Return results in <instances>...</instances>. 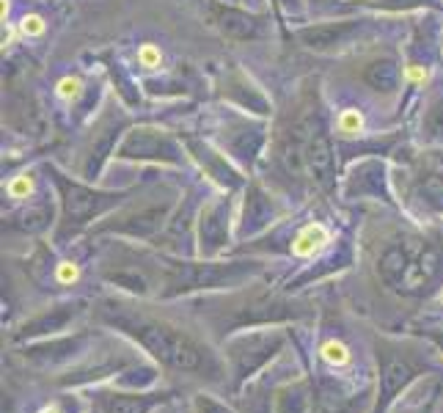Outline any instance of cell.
<instances>
[{
	"label": "cell",
	"mask_w": 443,
	"mask_h": 413,
	"mask_svg": "<svg viewBox=\"0 0 443 413\" xmlns=\"http://www.w3.org/2000/svg\"><path fill=\"white\" fill-rule=\"evenodd\" d=\"M396 17L383 14H344V17H325L314 20L309 25H295L289 36L309 53L317 56H347V53H364L375 45H380V33L394 31Z\"/></svg>",
	"instance_id": "6da1fadb"
},
{
	"label": "cell",
	"mask_w": 443,
	"mask_h": 413,
	"mask_svg": "<svg viewBox=\"0 0 443 413\" xmlns=\"http://www.w3.org/2000/svg\"><path fill=\"white\" fill-rule=\"evenodd\" d=\"M204 135L223 149L245 174H254V169L267 157L270 135H273V118L254 116L240 108L218 102L204 121Z\"/></svg>",
	"instance_id": "7a4b0ae2"
},
{
	"label": "cell",
	"mask_w": 443,
	"mask_h": 413,
	"mask_svg": "<svg viewBox=\"0 0 443 413\" xmlns=\"http://www.w3.org/2000/svg\"><path fill=\"white\" fill-rule=\"evenodd\" d=\"M132 124V111L118 97H108L102 111L86 124L83 135L77 138L72 152V171L86 182H100L116 157L124 132Z\"/></svg>",
	"instance_id": "3957f363"
},
{
	"label": "cell",
	"mask_w": 443,
	"mask_h": 413,
	"mask_svg": "<svg viewBox=\"0 0 443 413\" xmlns=\"http://www.w3.org/2000/svg\"><path fill=\"white\" fill-rule=\"evenodd\" d=\"M45 171L53 179L58 190V201H61L58 240L75 235L77 229L94 224L97 218L111 212L113 207H118L130 196V190H102V187H94V182L69 177L63 169H58L56 163H47Z\"/></svg>",
	"instance_id": "277c9868"
},
{
	"label": "cell",
	"mask_w": 443,
	"mask_h": 413,
	"mask_svg": "<svg viewBox=\"0 0 443 413\" xmlns=\"http://www.w3.org/2000/svg\"><path fill=\"white\" fill-rule=\"evenodd\" d=\"M111 325L127 331L132 339H138L149 353L155 358H160L163 364L173 366V369H182V372H196L204 366V355L201 350L182 334V331H173L163 322H155V320H146V317H138L132 311H124L121 306H108V311L102 314Z\"/></svg>",
	"instance_id": "5b68a950"
},
{
	"label": "cell",
	"mask_w": 443,
	"mask_h": 413,
	"mask_svg": "<svg viewBox=\"0 0 443 413\" xmlns=\"http://www.w3.org/2000/svg\"><path fill=\"white\" fill-rule=\"evenodd\" d=\"M113 160L127 166H168V169H185L193 163L182 141V132L155 121L132 124L124 132Z\"/></svg>",
	"instance_id": "8992f818"
},
{
	"label": "cell",
	"mask_w": 443,
	"mask_h": 413,
	"mask_svg": "<svg viewBox=\"0 0 443 413\" xmlns=\"http://www.w3.org/2000/svg\"><path fill=\"white\" fill-rule=\"evenodd\" d=\"M336 155H339V141H336L333 121L328 116V105L322 100L311 114L306 143H303L306 179H309V185H314L322 193L336 190V182H339V157Z\"/></svg>",
	"instance_id": "52a82bcc"
},
{
	"label": "cell",
	"mask_w": 443,
	"mask_h": 413,
	"mask_svg": "<svg viewBox=\"0 0 443 413\" xmlns=\"http://www.w3.org/2000/svg\"><path fill=\"white\" fill-rule=\"evenodd\" d=\"M204 22L221 33L223 39L234 45L245 42H262L273 33V11H254L240 3H226V0H199Z\"/></svg>",
	"instance_id": "ba28073f"
},
{
	"label": "cell",
	"mask_w": 443,
	"mask_h": 413,
	"mask_svg": "<svg viewBox=\"0 0 443 413\" xmlns=\"http://www.w3.org/2000/svg\"><path fill=\"white\" fill-rule=\"evenodd\" d=\"M352 75L378 100L396 102L405 88V53L396 45H375L358 56Z\"/></svg>",
	"instance_id": "9c48e42d"
},
{
	"label": "cell",
	"mask_w": 443,
	"mask_h": 413,
	"mask_svg": "<svg viewBox=\"0 0 443 413\" xmlns=\"http://www.w3.org/2000/svg\"><path fill=\"white\" fill-rule=\"evenodd\" d=\"M212 88H215L218 102H223V105L240 108V111L254 114V116L276 118V105H273L270 94L262 88V83L254 80L251 72H245L237 63H226L218 69Z\"/></svg>",
	"instance_id": "30bf717a"
},
{
	"label": "cell",
	"mask_w": 443,
	"mask_h": 413,
	"mask_svg": "<svg viewBox=\"0 0 443 413\" xmlns=\"http://www.w3.org/2000/svg\"><path fill=\"white\" fill-rule=\"evenodd\" d=\"M402 177L410 193L430 210L443 212V146H413L405 149Z\"/></svg>",
	"instance_id": "8fae6325"
},
{
	"label": "cell",
	"mask_w": 443,
	"mask_h": 413,
	"mask_svg": "<svg viewBox=\"0 0 443 413\" xmlns=\"http://www.w3.org/2000/svg\"><path fill=\"white\" fill-rule=\"evenodd\" d=\"M182 141L187 146V155L193 160V166L210 179L212 185H218L226 193H234V190H242L245 187V171L223 152L218 149L204 132L201 135H193V132H182Z\"/></svg>",
	"instance_id": "7c38bea8"
},
{
	"label": "cell",
	"mask_w": 443,
	"mask_h": 413,
	"mask_svg": "<svg viewBox=\"0 0 443 413\" xmlns=\"http://www.w3.org/2000/svg\"><path fill=\"white\" fill-rule=\"evenodd\" d=\"M391 166L380 155L355 157L341 174V196L350 201H391Z\"/></svg>",
	"instance_id": "4fadbf2b"
},
{
	"label": "cell",
	"mask_w": 443,
	"mask_h": 413,
	"mask_svg": "<svg viewBox=\"0 0 443 413\" xmlns=\"http://www.w3.org/2000/svg\"><path fill=\"white\" fill-rule=\"evenodd\" d=\"M173 204H176V190H166L160 198H149L138 210H127L118 218L105 221L100 226V232H116V235L132 237V240H149L168 224Z\"/></svg>",
	"instance_id": "5bb4252c"
},
{
	"label": "cell",
	"mask_w": 443,
	"mask_h": 413,
	"mask_svg": "<svg viewBox=\"0 0 443 413\" xmlns=\"http://www.w3.org/2000/svg\"><path fill=\"white\" fill-rule=\"evenodd\" d=\"M254 273L248 262H231V265H212V262H182L173 265L168 273V293H190V290H210L223 287L231 281L245 279Z\"/></svg>",
	"instance_id": "9a60e30c"
},
{
	"label": "cell",
	"mask_w": 443,
	"mask_h": 413,
	"mask_svg": "<svg viewBox=\"0 0 443 413\" xmlns=\"http://www.w3.org/2000/svg\"><path fill=\"white\" fill-rule=\"evenodd\" d=\"M196 229H199V254L218 256L231 237V193L226 190L215 193L199 207Z\"/></svg>",
	"instance_id": "2e32d148"
},
{
	"label": "cell",
	"mask_w": 443,
	"mask_h": 413,
	"mask_svg": "<svg viewBox=\"0 0 443 413\" xmlns=\"http://www.w3.org/2000/svg\"><path fill=\"white\" fill-rule=\"evenodd\" d=\"M283 215L278 198L259 182L251 179L242 187V204H240V221H237V232L240 237H254L262 229H267L273 221Z\"/></svg>",
	"instance_id": "e0dca14e"
},
{
	"label": "cell",
	"mask_w": 443,
	"mask_h": 413,
	"mask_svg": "<svg viewBox=\"0 0 443 413\" xmlns=\"http://www.w3.org/2000/svg\"><path fill=\"white\" fill-rule=\"evenodd\" d=\"M419 146H443V69L421 88V105L416 121Z\"/></svg>",
	"instance_id": "ac0fdd59"
},
{
	"label": "cell",
	"mask_w": 443,
	"mask_h": 413,
	"mask_svg": "<svg viewBox=\"0 0 443 413\" xmlns=\"http://www.w3.org/2000/svg\"><path fill=\"white\" fill-rule=\"evenodd\" d=\"M281 345H283V336L278 331H259V334H248V336L234 339L228 345V355L234 361V372L240 377L251 375L265 361H270L281 350Z\"/></svg>",
	"instance_id": "d6986e66"
},
{
	"label": "cell",
	"mask_w": 443,
	"mask_h": 413,
	"mask_svg": "<svg viewBox=\"0 0 443 413\" xmlns=\"http://www.w3.org/2000/svg\"><path fill=\"white\" fill-rule=\"evenodd\" d=\"M410 265H413V240H399V242H391L380 254L378 270H380V279L386 281L388 287L405 290Z\"/></svg>",
	"instance_id": "ffe728a7"
},
{
	"label": "cell",
	"mask_w": 443,
	"mask_h": 413,
	"mask_svg": "<svg viewBox=\"0 0 443 413\" xmlns=\"http://www.w3.org/2000/svg\"><path fill=\"white\" fill-rule=\"evenodd\" d=\"M105 72H108V80L113 86V97H118L130 111H138L143 105V97H141V88H138V80L130 75V69L124 66V61L118 56H105Z\"/></svg>",
	"instance_id": "44dd1931"
},
{
	"label": "cell",
	"mask_w": 443,
	"mask_h": 413,
	"mask_svg": "<svg viewBox=\"0 0 443 413\" xmlns=\"http://www.w3.org/2000/svg\"><path fill=\"white\" fill-rule=\"evenodd\" d=\"M361 11L386 14V17H402V14H419V11H443L441 0H350Z\"/></svg>",
	"instance_id": "7402d4cb"
},
{
	"label": "cell",
	"mask_w": 443,
	"mask_h": 413,
	"mask_svg": "<svg viewBox=\"0 0 443 413\" xmlns=\"http://www.w3.org/2000/svg\"><path fill=\"white\" fill-rule=\"evenodd\" d=\"M413 369L407 366L405 358L399 355H388L386 364H383V372H380V408H386L388 400L396 397V391H402V386L410 380Z\"/></svg>",
	"instance_id": "603a6c76"
},
{
	"label": "cell",
	"mask_w": 443,
	"mask_h": 413,
	"mask_svg": "<svg viewBox=\"0 0 443 413\" xmlns=\"http://www.w3.org/2000/svg\"><path fill=\"white\" fill-rule=\"evenodd\" d=\"M75 317H77V306H75V303L50 309V311H45V314H39L36 320L25 322L22 336H39V334H47V331H61V328H63L66 322H72Z\"/></svg>",
	"instance_id": "cb8c5ba5"
},
{
	"label": "cell",
	"mask_w": 443,
	"mask_h": 413,
	"mask_svg": "<svg viewBox=\"0 0 443 413\" xmlns=\"http://www.w3.org/2000/svg\"><path fill=\"white\" fill-rule=\"evenodd\" d=\"M333 132H336V141H361L366 138V116L361 108L355 105H347L341 108L336 118H333Z\"/></svg>",
	"instance_id": "d4e9b609"
},
{
	"label": "cell",
	"mask_w": 443,
	"mask_h": 413,
	"mask_svg": "<svg viewBox=\"0 0 443 413\" xmlns=\"http://www.w3.org/2000/svg\"><path fill=\"white\" fill-rule=\"evenodd\" d=\"M328 242H331V232L320 221H311L292 237V254L295 256H311V254L322 251Z\"/></svg>",
	"instance_id": "484cf974"
},
{
	"label": "cell",
	"mask_w": 443,
	"mask_h": 413,
	"mask_svg": "<svg viewBox=\"0 0 443 413\" xmlns=\"http://www.w3.org/2000/svg\"><path fill=\"white\" fill-rule=\"evenodd\" d=\"M6 193L11 201H31V196L36 193V169H25L17 177L6 182Z\"/></svg>",
	"instance_id": "4316f807"
},
{
	"label": "cell",
	"mask_w": 443,
	"mask_h": 413,
	"mask_svg": "<svg viewBox=\"0 0 443 413\" xmlns=\"http://www.w3.org/2000/svg\"><path fill=\"white\" fill-rule=\"evenodd\" d=\"M86 88H88V80H83L80 75H66V77H61L56 83V97L72 108L86 94Z\"/></svg>",
	"instance_id": "83f0119b"
},
{
	"label": "cell",
	"mask_w": 443,
	"mask_h": 413,
	"mask_svg": "<svg viewBox=\"0 0 443 413\" xmlns=\"http://www.w3.org/2000/svg\"><path fill=\"white\" fill-rule=\"evenodd\" d=\"M135 63L143 69V72H149V75H155V72H163L166 66V59H163V50L155 45V42H143V45H138V50H135Z\"/></svg>",
	"instance_id": "f1b7e54d"
},
{
	"label": "cell",
	"mask_w": 443,
	"mask_h": 413,
	"mask_svg": "<svg viewBox=\"0 0 443 413\" xmlns=\"http://www.w3.org/2000/svg\"><path fill=\"white\" fill-rule=\"evenodd\" d=\"M108 281L116 284V287H124L130 293H138V295H146L149 293V284L143 276H138L135 270H116V273H108Z\"/></svg>",
	"instance_id": "f546056e"
},
{
	"label": "cell",
	"mask_w": 443,
	"mask_h": 413,
	"mask_svg": "<svg viewBox=\"0 0 443 413\" xmlns=\"http://www.w3.org/2000/svg\"><path fill=\"white\" fill-rule=\"evenodd\" d=\"M149 397H113L108 403V413H149Z\"/></svg>",
	"instance_id": "4dcf8cb0"
},
{
	"label": "cell",
	"mask_w": 443,
	"mask_h": 413,
	"mask_svg": "<svg viewBox=\"0 0 443 413\" xmlns=\"http://www.w3.org/2000/svg\"><path fill=\"white\" fill-rule=\"evenodd\" d=\"M17 28H20V36H22V39H42L45 31H47V20H45L42 14H25V17L17 22Z\"/></svg>",
	"instance_id": "1f68e13d"
},
{
	"label": "cell",
	"mask_w": 443,
	"mask_h": 413,
	"mask_svg": "<svg viewBox=\"0 0 443 413\" xmlns=\"http://www.w3.org/2000/svg\"><path fill=\"white\" fill-rule=\"evenodd\" d=\"M273 3H276V8H281L289 20H303L306 14H311L309 0H273Z\"/></svg>",
	"instance_id": "d6a6232c"
},
{
	"label": "cell",
	"mask_w": 443,
	"mask_h": 413,
	"mask_svg": "<svg viewBox=\"0 0 443 413\" xmlns=\"http://www.w3.org/2000/svg\"><path fill=\"white\" fill-rule=\"evenodd\" d=\"M322 358H325L328 364H344L350 355H347V348H344L341 342H325V345H322Z\"/></svg>",
	"instance_id": "836d02e7"
},
{
	"label": "cell",
	"mask_w": 443,
	"mask_h": 413,
	"mask_svg": "<svg viewBox=\"0 0 443 413\" xmlns=\"http://www.w3.org/2000/svg\"><path fill=\"white\" fill-rule=\"evenodd\" d=\"M196 413H231V411L223 408L221 403L210 400V397H196Z\"/></svg>",
	"instance_id": "e575fe53"
},
{
	"label": "cell",
	"mask_w": 443,
	"mask_h": 413,
	"mask_svg": "<svg viewBox=\"0 0 443 413\" xmlns=\"http://www.w3.org/2000/svg\"><path fill=\"white\" fill-rule=\"evenodd\" d=\"M77 273H80V270H77V265H75V262H61V265H58V281H61V284L75 281V279H77Z\"/></svg>",
	"instance_id": "d590c367"
},
{
	"label": "cell",
	"mask_w": 443,
	"mask_h": 413,
	"mask_svg": "<svg viewBox=\"0 0 443 413\" xmlns=\"http://www.w3.org/2000/svg\"><path fill=\"white\" fill-rule=\"evenodd\" d=\"M226 3H240V0H226ZM240 6H242V3H240Z\"/></svg>",
	"instance_id": "8d00e7d4"
},
{
	"label": "cell",
	"mask_w": 443,
	"mask_h": 413,
	"mask_svg": "<svg viewBox=\"0 0 443 413\" xmlns=\"http://www.w3.org/2000/svg\"><path fill=\"white\" fill-rule=\"evenodd\" d=\"M441 53H443V36H441Z\"/></svg>",
	"instance_id": "74e56055"
},
{
	"label": "cell",
	"mask_w": 443,
	"mask_h": 413,
	"mask_svg": "<svg viewBox=\"0 0 443 413\" xmlns=\"http://www.w3.org/2000/svg\"><path fill=\"white\" fill-rule=\"evenodd\" d=\"M42 413H58V411H42Z\"/></svg>",
	"instance_id": "f35d334b"
}]
</instances>
